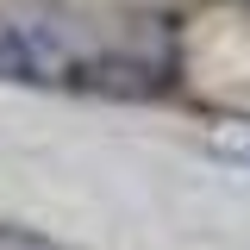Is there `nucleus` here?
<instances>
[{"mask_svg": "<svg viewBox=\"0 0 250 250\" xmlns=\"http://www.w3.org/2000/svg\"><path fill=\"white\" fill-rule=\"evenodd\" d=\"M75 62H82V50L62 25L0 13V82H13V88H69Z\"/></svg>", "mask_w": 250, "mask_h": 250, "instance_id": "nucleus-1", "label": "nucleus"}, {"mask_svg": "<svg viewBox=\"0 0 250 250\" xmlns=\"http://www.w3.org/2000/svg\"><path fill=\"white\" fill-rule=\"evenodd\" d=\"M82 94H113V100H144V94L169 88V62L144 57V50H100V57L75 62V82Z\"/></svg>", "mask_w": 250, "mask_h": 250, "instance_id": "nucleus-2", "label": "nucleus"}, {"mask_svg": "<svg viewBox=\"0 0 250 250\" xmlns=\"http://www.w3.org/2000/svg\"><path fill=\"white\" fill-rule=\"evenodd\" d=\"M200 150L231 163V169H250V113H207L200 119Z\"/></svg>", "mask_w": 250, "mask_h": 250, "instance_id": "nucleus-3", "label": "nucleus"}, {"mask_svg": "<svg viewBox=\"0 0 250 250\" xmlns=\"http://www.w3.org/2000/svg\"><path fill=\"white\" fill-rule=\"evenodd\" d=\"M0 250H69V244H57V238H50V231H38V225L0 219Z\"/></svg>", "mask_w": 250, "mask_h": 250, "instance_id": "nucleus-4", "label": "nucleus"}]
</instances>
